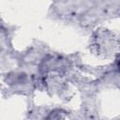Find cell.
<instances>
[{
  "instance_id": "1",
  "label": "cell",
  "mask_w": 120,
  "mask_h": 120,
  "mask_svg": "<svg viewBox=\"0 0 120 120\" xmlns=\"http://www.w3.org/2000/svg\"><path fill=\"white\" fill-rule=\"evenodd\" d=\"M117 68H118V70H119V72H120V58H119V60L117 61Z\"/></svg>"
}]
</instances>
